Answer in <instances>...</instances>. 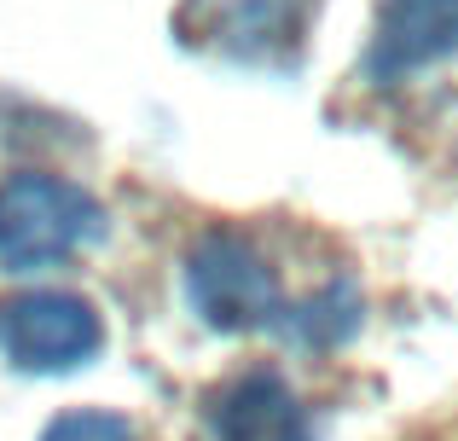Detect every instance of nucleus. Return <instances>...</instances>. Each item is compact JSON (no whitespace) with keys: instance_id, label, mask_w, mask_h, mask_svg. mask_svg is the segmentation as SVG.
<instances>
[{"instance_id":"obj_6","label":"nucleus","mask_w":458,"mask_h":441,"mask_svg":"<svg viewBox=\"0 0 458 441\" xmlns=\"http://www.w3.org/2000/svg\"><path fill=\"white\" fill-rule=\"evenodd\" d=\"M308 18V0H191L186 23L221 41L226 53H267L273 41H291Z\"/></svg>"},{"instance_id":"obj_2","label":"nucleus","mask_w":458,"mask_h":441,"mask_svg":"<svg viewBox=\"0 0 458 441\" xmlns=\"http://www.w3.org/2000/svg\"><path fill=\"white\" fill-rule=\"evenodd\" d=\"M105 238V209L58 174H6L0 181V267L35 273L81 256Z\"/></svg>"},{"instance_id":"obj_4","label":"nucleus","mask_w":458,"mask_h":441,"mask_svg":"<svg viewBox=\"0 0 458 441\" xmlns=\"http://www.w3.org/2000/svg\"><path fill=\"white\" fill-rule=\"evenodd\" d=\"M209 441H313V424L279 372H244L209 401Z\"/></svg>"},{"instance_id":"obj_7","label":"nucleus","mask_w":458,"mask_h":441,"mask_svg":"<svg viewBox=\"0 0 458 441\" xmlns=\"http://www.w3.org/2000/svg\"><path fill=\"white\" fill-rule=\"evenodd\" d=\"M41 441H140L134 424L116 419V412H64V419L47 424Z\"/></svg>"},{"instance_id":"obj_1","label":"nucleus","mask_w":458,"mask_h":441,"mask_svg":"<svg viewBox=\"0 0 458 441\" xmlns=\"http://www.w3.org/2000/svg\"><path fill=\"white\" fill-rule=\"evenodd\" d=\"M186 296L209 331H279L302 349H331L360 326V296L343 279L308 302H291L273 261L244 233H209L191 250Z\"/></svg>"},{"instance_id":"obj_5","label":"nucleus","mask_w":458,"mask_h":441,"mask_svg":"<svg viewBox=\"0 0 458 441\" xmlns=\"http://www.w3.org/2000/svg\"><path fill=\"white\" fill-rule=\"evenodd\" d=\"M453 53H458V0H383L366 70L377 81H394Z\"/></svg>"},{"instance_id":"obj_3","label":"nucleus","mask_w":458,"mask_h":441,"mask_svg":"<svg viewBox=\"0 0 458 441\" xmlns=\"http://www.w3.org/2000/svg\"><path fill=\"white\" fill-rule=\"evenodd\" d=\"M105 343L99 308L76 291H18L0 302V354L18 372H70Z\"/></svg>"}]
</instances>
